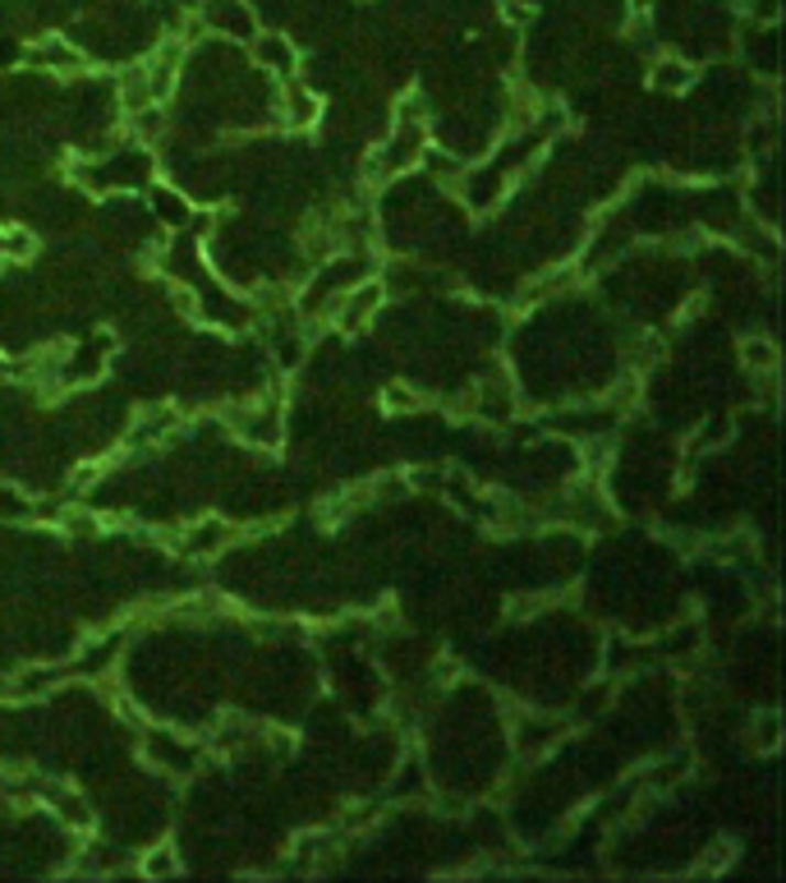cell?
<instances>
[{
  "instance_id": "cell-1",
  "label": "cell",
  "mask_w": 786,
  "mask_h": 883,
  "mask_svg": "<svg viewBox=\"0 0 786 883\" xmlns=\"http://www.w3.org/2000/svg\"><path fill=\"white\" fill-rule=\"evenodd\" d=\"M19 61L29 65V69L51 74V79H69V74H84L88 69V56L74 42H65V37H42V42H33L29 51H23Z\"/></svg>"
},
{
  "instance_id": "cell-2",
  "label": "cell",
  "mask_w": 786,
  "mask_h": 883,
  "mask_svg": "<svg viewBox=\"0 0 786 883\" xmlns=\"http://www.w3.org/2000/svg\"><path fill=\"white\" fill-rule=\"evenodd\" d=\"M198 19H203L207 33H221V37L253 42V33H258V23H253V14H249L244 0H207Z\"/></svg>"
},
{
  "instance_id": "cell-3",
  "label": "cell",
  "mask_w": 786,
  "mask_h": 883,
  "mask_svg": "<svg viewBox=\"0 0 786 883\" xmlns=\"http://www.w3.org/2000/svg\"><path fill=\"white\" fill-rule=\"evenodd\" d=\"M382 308V285H359V291H340L336 308H331V323L340 331H363L369 318Z\"/></svg>"
},
{
  "instance_id": "cell-4",
  "label": "cell",
  "mask_w": 786,
  "mask_h": 883,
  "mask_svg": "<svg viewBox=\"0 0 786 883\" xmlns=\"http://www.w3.org/2000/svg\"><path fill=\"white\" fill-rule=\"evenodd\" d=\"M318 116H323V101L313 97L304 84H285V92H281V124H291V129H308V124H318Z\"/></svg>"
},
{
  "instance_id": "cell-5",
  "label": "cell",
  "mask_w": 786,
  "mask_h": 883,
  "mask_svg": "<svg viewBox=\"0 0 786 883\" xmlns=\"http://www.w3.org/2000/svg\"><path fill=\"white\" fill-rule=\"evenodd\" d=\"M175 424H179V410H148L143 419L129 428V447H156Z\"/></svg>"
},
{
  "instance_id": "cell-6",
  "label": "cell",
  "mask_w": 786,
  "mask_h": 883,
  "mask_svg": "<svg viewBox=\"0 0 786 883\" xmlns=\"http://www.w3.org/2000/svg\"><path fill=\"white\" fill-rule=\"evenodd\" d=\"M253 56H258L262 69H276L281 79H291V74H295V51H291V42H285V37H258L253 42Z\"/></svg>"
},
{
  "instance_id": "cell-7",
  "label": "cell",
  "mask_w": 786,
  "mask_h": 883,
  "mask_svg": "<svg viewBox=\"0 0 786 883\" xmlns=\"http://www.w3.org/2000/svg\"><path fill=\"white\" fill-rule=\"evenodd\" d=\"M690 84H695V69L686 61L663 56L658 65H653V88H658V92H686Z\"/></svg>"
},
{
  "instance_id": "cell-8",
  "label": "cell",
  "mask_w": 786,
  "mask_h": 883,
  "mask_svg": "<svg viewBox=\"0 0 786 883\" xmlns=\"http://www.w3.org/2000/svg\"><path fill=\"white\" fill-rule=\"evenodd\" d=\"M0 249H6V263H29L37 253V240L23 226H14V230H0Z\"/></svg>"
},
{
  "instance_id": "cell-9",
  "label": "cell",
  "mask_w": 786,
  "mask_h": 883,
  "mask_svg": "<svg viewBox=\"0 0 786 883\" xmlns=\"http://www.w3.org/2000/svg\"><path fill=\"white\" fill-rule=\"evenodd\" d=\"M741 355H745V363H750V373H773V363H777V350H773L768 341H745Z\"/></svg>"
},
{
  "instance_id": "cell-10",
  "label": "cell",
  "mask_w": 786,
  "mask_h": 883,
  "mask_svg": "<svg viewBox=\"0 0 786 883\" xmlns=\"http://www.w3.org/2000/svg\"><path fill=\"white\" fill-rule=\"evenodd\" d=\"M143 874H152V879H171V874H179V861H175V851H171V847H156V851H148V861H143Z\"/></svg>"
},
{
  "instance_id": "cell-11",
  "label": "cell",
  "mask_w": 786,
  "mask_h": 883,
  "mask_svg": "<svg viewBox=\"0 0 786 883\" xmlns=\"http://www.w3.org/2000/svg\"><path fill=\"white\" fill-rule=\"evenodd\" d=\"M382 405L396 410V414H405V410H418V396L405 392V386H382Z\"/></svg>"
},
{
  "instance_id": "cell-12",
  "label": "cell",
  "mask_w": 786,
  "mask_h": 883,
  "mask_svg": "<svg viewBox=\"0 0 786 883\" xmlns=\"http://www.w3.org/2000/svg\"><path fill=\"white\" fill-rule=\"evenodd\" d=\"M61 530H65V534H97V515H88V511H65V515H61Z\"/></svg>"
},
{
  "instance_id": "cell-13",
  "label": "cell",
  "mask_w": 786,
  "mask_h": 883,
  "mask_svg": "<svg viewBox=\"0 0 786 883\" xmlns=\"http://www.w3.org/2000/svg\"><path fill=\"white\" fill-rule=\"evenodd\" d=\"M506 19H511V23H530V19H534V10H524L520 0H506Z\"/></svg>"
}]
</instances>
